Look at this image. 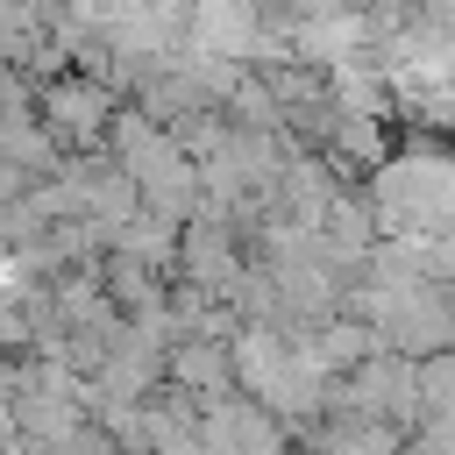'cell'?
Masks as SVG:
<instances>
[{
  "mask_svg": "<svg viewBox=\"0 0 455 455\" xmlns=\"http://www.w3.org/2000/svg\"><path fill=\"white\" fill-rule=\"evenodd\" d=\"M107 114H114V100H107L100 78H57L50 100H43L50 142H100L107 135Z\"/></svg>",
  "mask_w": 455,
  "mask_h": 455,
  "instance_id": "cell-2",
  "label": "cell"
},
{
  "mask_svg": "<svg viewBox=\"0 0 455 455\" xmlns=\"http://www.w3.org/2000/svg\"><path fill=\"white\" fill-rule=\"evenodd\" d=\"M363 206L384 235H441L448 228V164L441 156H391Z\"/></svg>",
  "mask_w": 455,
  "mask_h": 455,
  "instance_id": "cell-1",
  "label": "cell"
}]
</instances>
